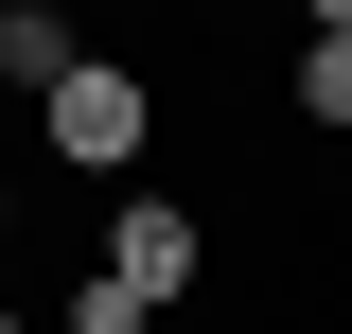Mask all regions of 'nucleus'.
I'll list each match as a JSON object with an SVG mask.
<instances>
[{"label": "nucleus", "instance_id": "f257e3e1", "mask_svg": "<svg viewBox=\"0 0 352 334\" xmlns=\"http://www.w3.org/2000/svg\"><path fill=\"white\" fill-rule=\"evenodd\" d=\"M53 159H88V176L141 159V71H106V53H88V71L53 88Z\"/></svg>", "mask_w": 352, "mask_h": 334}, {"label": "nucleus", "instance_id": "f03ea898", "mask_svg": "<svg viewBox=\"0 0 352 334\" xmlns=\"http://www.w3.org/2000/svg\"><path fill=\"white\" fill-rule=\"evenodd\" d=\"M106 282H124L141 317H159V299L194 282V211H124V229H106Z\"/></svg>", "mask_w": 352, "mask_h": 334}, {"label": "nucleus", "instance_id": "7ed1b4c3", "mask_svg": "<svg viewBox=\"0 0 352 334\" xmlns=\"http://www.w3.org/2000/svg\"><path fill=\"white\" fill-rule=\"evenodd\" d=\"M0 71H18V88L53 106V88L88 71V36H71V0H0Z\"/></svg>", "mask_w": 352, "mask_h": 334}, {"label": "nucleus", "instance_id": "20e7f679", "mask_svg": "<svg viewBox=\"0 0 352 334\" xmlns=\"http://www.w3.org/2000/svg\"><path fill=\"white\" fill-rule=\"evenodd\" d=\"M300 106H317V124H352V36H300Z\"/></svg>", "mask_w": 352, "mask_h": 334}, {"label": "nucleus", "instance_id": "39448f33", "mask_svg": "<svg viewBox=\"0 0 352 334\" xmlns=\"http://www.w3.org/2000/svg\"><path fill=\"white\" fill-rule=\"evenodd\" d=\"M317 36H352V0H317Z\"/></svg>", "mask_w": 352, "mask_h": 334}, {"label": "nucleus", "instance_id": "423d86ee", "mask_svg": "<svg viewBox=\"0 0 352 334\" xmlns=\"http://www.w3.org/2000/svg\"><path fill=\"white\" fill-rule=\"evenodd\" d=\"M0 334H18V317H0Z\"/></svg>", "mask_w": 352, "mask_h": 334}]
</instances>
